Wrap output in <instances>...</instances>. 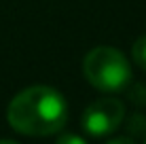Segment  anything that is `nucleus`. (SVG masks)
Listing matches in <instances>:
<instances>
[{
    "label": "nucleus",
    "instance_id": "f257e3e1",
    "mask_svg": "<svg viewBox=\"0 0 146 144\" xmlns=\"http://www.w3.org/2000/svg\"><path fill=\"white\" fill-rule=\"evenodd\" d=\"M9 125L26 136H51L66 125L68 104L59 91L36 85L19 91L7 108Z\"/></svg>",
    "mask_w": 146,
    "mask_h": 144
},
{
    "label": "nucleus",
    "instance_id": "f03ea898",
    "mask_svg": "<svg viewBox=\"0 0 146 144\" xmlns=\"http://www.w3.org/2000/svg\"><path fill=\"white\" fill-rule=\"evenodd\" d=\"M87 81L100 91H121L131 81L127 57L112 47H95L83 62Z\"/></svg>",
    "mask_w": 146,
    "mask_h": 144
},
{
    "label": "nucleus",
    "instance_id": "7ed1b4c3",
    "mask_svg": "<svg viewBox=\"0 0 146 144\" xmlns=\"http://www.w3.org/2000/svg\"><path fill=\"white\" fill-rule=\"evenodd\" d=\"M125 117V108L117 98H100L93 104H89L83 112V129L93 138L108 136L121 125Z\"/></svg>",
    "mask_w": 146,
    "mask_h": 144
},
{
    "label": "nucleus",
    "instance_id": "20e7f679",
    "mask_svg": "<svg viewBox=\"0 0 146 144\" xmlns=\"http://www.w3.org/2000/svg\"><path fill=\"white\" fill-rule=\"evenodd\" d=\"M133 62L138 64L142 70H146V36L138 38V40L133 42Z\"/></svg>",
    "mask_w": 146,
    "mask_h": 144
},
{
    "label": "nucleus",
    "instance_id": "39448f33",
    "mask_svg": "<svg viewBox=\"0 0 146 144\" xmlns=\"http://www.w3.org/2000/svg\"><path fill=\"white\" fill-rule=\"evenodd\" d=\"M57 144H87L80 136H74V133H66L57 140Z\"/></svg>",
    "mask_w": 146,
    "mask_h": 144
},
{
    "label": "nucleus",
    "instance_id": "423d86ee",
    "mask_svg": "<svg viewBox=\"0 0 146 144\" xmlns=\"http://www.w3.org/2000/svg\"><path fill=\"white\" fill-rule=\"evenodd\" d=\"M106 144H135L133 140H129V138H114V140H110Z\"/></svg>",
    "mask_w": 146,
    "mask_h": 144
},
{
    "label": "nucleus",
    "instance_id": "0eeeda50",
    "mask_svg": "<svg viewBox=\"0 0 146 144\" xmlns=\"http://www.w3.org/2000/svg\"><path fill=\"white\" fill-rule=\"evenodd\" d=\"M0 144H17V142H13V140H0Z\"/></svg>",
    "mask_w": 146,
    "mask_h": 144
}]
</instances>
